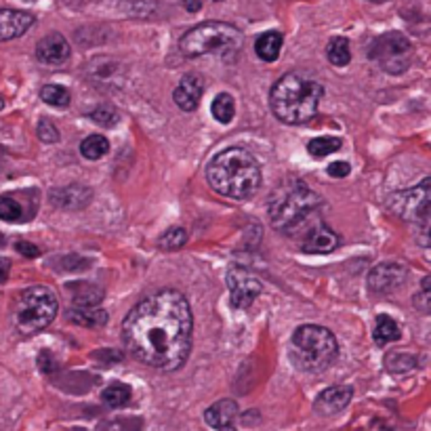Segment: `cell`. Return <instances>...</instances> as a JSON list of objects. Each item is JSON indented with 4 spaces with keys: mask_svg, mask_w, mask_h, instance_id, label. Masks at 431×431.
<instances>
[{
    "mask_svg": "<svg viewBox=\"0 0 431 431\" xmlns=\"http://www.w3.org/2000/svg\"><path fill=\"white\" fill-rule=\"evenodd\" d=\"M15 248L23 255V257H29V259H34V257H38L40 255V251H38V246L36 244H29V242H17L15 244Z\"/></svg>",
    "mask_w": 431,
    "mask_h": 431,
    "instance_id": "obj_35",
    "label": "cell"
},
{
    "mask_svg": "<svg viewBox=\"0 0 431 431\" xmlns=\"http://www.w3.org/2000/svg\"><path fill=\"white\" fill-rule=\"evenodd\" d=\"M339 356L335 335L316 324H303L293 333L291 360L305 373H324Z\"/></svg>",
    "mask_w": 431,
    "mask_h": 431,
    "instance_id": "obj_6",
    "label": "cell"
},
{
    "mask_svg": "<svg viewBox=\"0 0 431 431\" xmlns=\"http://www.w3.org/2000/svg\"><path fill=\"white\" fill-rule=\"evenodd\" d=\"M40 99L51 107H67L69 105V91L59 84H46L40 88Z\"/></svg>",
    "mask_w": 431,
    "mask_h": 431,
    "instance_id": "obj_25",
    "label": "cell"
},
{
    "mask_svg": "<svg viewBox=\"0 0 431 431\" xmlns=\"http://www.w3.org/2000/svg\"><path fill=\"white\" fill-rule=\"evenodd\" d=\"M242 44H244V36L236 25L225 21H204L181 36L179 51L185 57L219 55L227 61V59H236Z\"/></svg>",
    "mask_w": 431,
    "mask_h": 431,
    "instance_id": "obj_5",
    "label": "cell"
},
{
    "mask_svg": "<svg viewBox=\"0 0 431 431\" xmlns=\"http://www.w3.org/2000/svg\"><path fill=\"white\" fill-rule=\"evenodd\" d=\"M227 289H230V303L236 310H246L251 303L263 293V284L251 272L242 267H232L227 272Z\"/></svg>",
    "mask_w": 431,
    "mask_h": 431,
    "instance_id": "obj_10",
    "label": "cell"
},
{
    "mask_svg": "<svg viewBox=\"0 0 431 431\" xmlns=\"http://www.w3.org/2000/svg\"><path fill=\"white\" fill-rule=\"evenodd\" d=\"M430 282H431L430 278H425V280H423V284H421V291H419V293L415 295V301H413V303H415V307H417V310H421L423 314H427V312L431 310Z\"/></svg>",
    "mask_w": 431,
    "mask_h": 431,
    "instance_id": "obj_33",
    "label": "cell"
},
{
    "mask_svg": "<svg viewBox=\"0 0 431 431\" xmlns=\"http://www.w3.org/2000/svg\"><path fill=\"white\" fill-rule=\"evenodd\" d=\"M57 297L46 286L25 289L13 307V324L21 335H36L44 331L57 316Z\"/></svg>",
    "mask_w": 431,
    "mask_h": 431,
    "instance_id": "obj_7",
    "label": "cell"
},
{
    "mask_svg": "<svg viewBox=\"0 0 431 431\" xmlns=\"http://www.w3.org/2000/svg\"><path fill=\"white\" fill-rule=\"evenodd\" d=\"M8 274H11V261L6 257H0V284L8 280Z\"/></svg>",
    "mask_w": 431,
    "mask_h": 431,
    "instance_id": "obj_36",
    "label": "cell"
},
{
    "mask_svg": "<svg viewBox=\"0 0 431 431\" xmlns=\"http://www.w3.org/2000/svg\"><path fill=\"white\" fill-rule=\"evenodd\" d=\"M324 88L318 80L299 72H289L272 86L270 105L280 122L299 126L316 116Z\"/></svg>",
    "mask_w": 431,
    "mask_h": 431,
    "instance_id": "obj_3",
    "label": "cell"
},
{
    "mask_svg": "<svg viewBox=\"0 0 431 431\" xmlns=\"http://www.w3.org/2000/svg\"><path fill=\"white\" fill-rule=\"evenodd\" d=\"M110 152V141L103 135H88L82 143H80V154L86 160H99Z\"/></svg>",
    "mask_w": 431,
    "mask_h": 431,
    "instance_id": "obj_24",
    "label": "cell"
},
{
    "mask_svg": "<svg viewBox=\"0 0 431 431\" xmlns=\"http://www.w3.org/2000/svg\"><path fill=\"white\" fill-rule=\"evenodd\" d=\"M343 145V141L339 137H316L307 143V152L314 156V158H324V156H331L335 152H339Z\"/></svg>",
    "mask_w": 431,
    "mask_h": 431,
    "instance_id": "obj_26",
    "label": "cell"
},
{
    "mask_svg": "<svg viewBox=\"0 0 431 431\" xmlns=\"http://www.w3.org/2000/svg\"><path fill=\"white\" fill-rule=\"evenodd\" d=\"M34 15L17 8H0V42L23 36L34 25Z\"/></svg>",
    "mask_w": 431,
    "mask_h": 431,
    "instance_id": "obj_15",
    "label": "cell"
},
{
    "mask_svg": "<svg viewBox=\"0 0 431 431\" xmlns=\"http://www.w3.org/2000/svg\"><path fill=\"white\" fill-rule=\"evenodd\" d=\"M69 320L86 326V329H99L107 322V314L99 307H78V310H69L67 312Z\"/></svg>",
    "mask_w": 431,
    "mask_h": 431,
    "instance_id": "obj_20",
    "label": "cell"
},
{
    "mask_svg": "<svg viewBox=\"0 0 431 431\" xmlns=\"http://www.w3.org/2000/svg\"><path fill=\"white\" fill-rule=\"evenodd\" d=\"M236 419H238V404L234 400H219L204 413L206 425L215 431H238Z\"/></svg>",
    "mask_w": 431,
    "mask_h": 431,
    "instance_id": "obj_17",
    "label": "cell"
},
{
    "mask_svg": "<svg viewBox=\"0 0 431 431\" xmlns=\"http://www.w3.org/2000/svg\"><path fill=\"white\" fill-rule=\"evenodd\" d=\"M326 173H329L331 177L343 179V177H347V175L352 173V166H350L347 162H333V164L326 168Z\"/></svg>",
    "mask_w": 431,
    "mask_h": 431,
    "instance_id": "obj_34",
    "label": "cell"
},
{
    "mask_svg": "<svg viewBox=\"0 0 431 431\" xmlns=\"http://www.w3.org/2000/svg\"><path fill=\"white\" fill-rule=\"evenodd\" d=\"M375 343L379 345V347H383V345H387V343H392V341H398L400 339V326H398V322L394 320V318H390V316H379L377 318V326H375Z\"/></svg>",
    "mask_w": 431,
    "mask_h": 431,
    "instance_id": "obj_21",
    "label": "cell"
},
{
    "mask_svg": "<svg viewBox=\"0 0 431 431\" xmlns=\"http://www.w3.org/2000/svg\"><path fill=\"white\" fill-rule=\"evenodd\" d=\"M76 303L80 307H95L101 301V291H97L93 284L88 282H78L76 284V295H74Z\"/></svg>",
    "mask_w": 431,
    "mask_h": 431,
    "instance_id": "obj_28",
    "label": "cell"
},
{
    "mask_svg": "<svg viewBox=\"0 0 431 431\" xmlns=\"http://www.w3.org/2000/svg\"><path fill=\"white\" fill-rule=\"evenodd\" d=\"M187 242V232L183 227H168L162 238L158 240V244L164 248V251H177L181 248L183 244Z\"/></svg>",
    "mask_w": 431,
    "mask_h": 431,
    "instance_id": "obj_30",
    "label": "cell"
},
{
    "mask_svg": "<svg viewBox=\"0 0 431 431\" xmlns=\"http://www.w3.org/2000/svg\"><path fill=\"white\" fill-rule=\"evenodd\" d=\"M0 107H2V101H0Z\"/></svg>",
    "mask_w": 431,
    "mask_h": 431,
    "instance_id": "obj_39",
    "label": "cell"
},
{
    "mask_svg": "<svg viewBox=\"0 0 431 431\" xmlns=\"http://www.w3.org/2000/svg\"><path fill=\"white\" fill-rule=\"evenodd\" d=\"M183 4H185V8H187L190 13H196V11H200V6H202L200 0H183Z\"/></svg>",
    "mask_w": 431,
    "mask_h": 431,
    "instance_id": "obj_37",
    "label": "cell"
},
{
    "mask_svg": "<svg viewBox=\"0 0 431 431\" xmlns=\"http://www.w3.org/2000/svg\"><path fill=\"white\" fill-rule=\"evenodd\" d=\"M282 44H284V38L280 32H265L261 34L257 40H255V53L259 59L272 63L280 57V51H282Z\"/></svg>",
    "mask_w": 431,
    "mask_h": 431,
    "instance_id": "obj_19",
    "label": "cell"
},
{
    "mask_svg": "<svg viewBox=\"0 0 431 431\" xmlns=\"http://www.w3.org/2000/svg\"><path fill=\"white\" fill-rule=\"evenodd\" d=\"M354 398V390L350 385H335V387H329L324 390L316 402H314V411L322 417H333L341 411L347 409V404L352 402Z\"/></svg>",
    "mask_w": 431,
    "mask_h": 431,
    "instance_id": "obj_14",
    "label": "cell"
},
{
    "mask_svg": "<svg viewBox=\"0 0 431 431\" xmlns=\"http://www.w3.org/2000/svg\"><path fill=\"white\" fill-rule=\"evenodd\" d=\"M430 196L431 179H423L417 187L390 196L387 204L398 217L406 221L423 223V227L427 230L430 227Z\"/></svg>",
    "mask_w": 431,
    "mask_h": 431,
    "instance_id": "obj_9",
    "label": "cell"
},
{
    "mask_svg": "<svg viewBox=\"0 0 431 431\" xmlns=\"http://www.w3.org/2000/svg\"><path fill=\"white\" fill-rule=\"evenodd\" d=\"M69 55H72L69 42L57 32L46 34L36 44V59L44 65H61L69 59Z\"/></svg>",
    "mask_w": 431,
    "mask_h": 431,
    "instance_id": "obj_12",
    "label": "cell"
},
{
    "mask_svg": "<svg viewBox=\"0 0 431 431\" xmlns=\"http://www.w3.org/2000/svg\"><path fill=\"white\" fill-rule=\"evenodd\" d=\"M101 400L110 406V409H120L131 400V387L124 383H112L103 390Z\"/></svg>",
    "mask_w": 431,
    "mask_h": 431,
    "instance_id": "obj_27",
    "label": "cell"
},
{
    "mask_svg": "<svg viewBox=\"0 0 431 431\" xmlns=\"http://www.w3.org/2000/svg\"><path fill=\"white\" fill-rule=\"evenodd\" d=\"M202 95H204V78L196 72L185 74L177 84V88L173 91V99L183 112H194L200 105Z\"/></svg>",
    "mask_w": 431,
    "mask_h": 431,
    "instance_id": "obj_13",
    "label": "cell"
},
{
    "mask_svg": "<svg viewBox=\"0 0 431 431\" xmlns=\"http://www.w3.org/2000/svg\"><path fill=\"white\" fill-rule=\"evenodd\" d=\"M339 242H341L339 236L331 227H326L324 223H318L303 238L301 251L307 253V255H329V253H333L339 246Z\"/></svg>",
    "mask_w": 431,
    "mask_h": 431,
    "instance_id": "obj_16",
    "label": "cell"
},
{
    "mask_svg": "<svg viewBox=\"0 0 431 431\" xmlns=\"http://www.w3.org/2000/svg\"><path fill=\"white\" fill-rule=\"evenodd\" d=\"M206 181L219 196L230 200H248L261 187V166L251 152L242 147H227L208 162Z\"/></svg>",
    "mask_w": 431,
    "mask_h": 431,
    "instance_id": "obj_2",
    "label": "cell"
},
{
    "mask_svg": "<svg viewBox=\"0 0 431 431\" xmlns=\"http://www.w3.org/2000/svg\"><path fill=\"white\" fill-rule=\"evenodd\" d=\"M0 219L2 221H11V223L25 221L23 206L15 198H11V196H0Z\"/></svg>",
    "mask_w": 431,
    "mask_h": 431,
    "instance_id": "obj_29",
    "label": "cell"
},
{
    "mask_svg": "<svg viewBox=\"0 0 431 431\" xmlns=\"http://www.w3.org/2000/svg\"><path fill=\"white\" fill-rule=\"evenodd\" d=\"M88 200H91V190L78 183L51 192V202L61 208H82L88 204Z\"/></svg>",
    "mask_w": 431,
    "mask_h": 431,
    "instance_id": "obj_18",
    "label": "cell"
},
{
    "mask_svg": "<svg viewBox=\"0 0 431 431\" xmlns=\"http://www.w3.org/2000/svg\"><path fill=\"white\" fill-rule=\"evenodd\" d=\"M194 318L183 293L164 289L139 301L122 322L128 354L152 369L179 371L192 352Z\"/></svg>",
    "mask_w": 431,
    "mask_h": 431,
    "instance_id": "obj_1",
    "label": "cell"
},
{
    "mask_svg": "<svg viewBox=\"0 0 431 431\" xmlns=\"http://www.w3.org/2000/svg\"><path fill=\"white\" fill-rule=\"evenodd\" d=\"M371 2H385V0H371Z\"/></svg>",
    "mask_w": 431,
    "mask_h": 431,
    "instance_id": "obj_38",
    "label": "cell"
},
{
    "mask_svg": "<svg viewBox=\"0 0 431 431\" xmlns=\"http://www.w3.org/2000/svg\"><path fill=\"white\" fill-rule=\"evenodd\" d=\"M88 116H91V120H93L95 124H99V126H103V128H110V126H114V124L118 122V114H116L112 107H97V110H93Z\"/></svg>",
    "mask_w": 431,
    "mask_h": 431,
    "instance_id": "obj_31",
    "label": "cell"
},
{
    "mask_svg": "<svg viewBox=\"0 0 431 431\" xmlns=\"http://www.w3.org/2000/svg\"><path fill=\"white\" fill-rule=\"evenodd\" d=\"M36 133H38V139L44 141V143H55V141H59V131H57V126H55L51 120H46V118L38 122Z\"/></svg>",
    "mask_w": 431,
    "mask_h": 431,
    "instance_id": "obj_32",
    "label": "cell"
},
{
    "mask_svg": "<svg viewBox=\"0 0 431 431\" xmlns=\"http://www.w3.org/2000/svg\"><path fill=\"white\" fill-rule=\"evenodd\" d=\"M322 204L320 196L310 190L303 181H286L270 198V221L272 227L284 234L295 232L307 221V217Z\"/></svg>",
    "mask_w": 431,
    "mask_h": 431,
    "instance_id": "obj_4",
    "label": "cell"
},
{
    "mask_svg": "<svg viewBox=\"0 0 431 431\" xmlns=\"http://www.w3.org/2000/svg\"><path fill=\"white\" fill-rule=\"evenodd\" d=\"M406 267L400 263H381L377 267L371 270L369 274V289L375 295H392L394 291H398L404 282H406Z\"/></svg>",
    "mask_w": 431,
    "mask_h": 431,
    "instance_id": "obj_11",
    "label": "cell"
},
{
    "mask_svg": "<svg viewBox=\"0 0 431 431\" xmlns=\"http://www.w3.org/2000/svg\"><path fill=\"white\" fill-rule=\"evenodd\" d=\"M326 57L333 65L337 67H345L352 61V48H350V40L343 36H337L329 42L326 46Z\"/></svg>",
    "mask_w": 431,
    "mask_h": 431,
    "instance_id": "obj_22",
    "label": "cell"
},
{
    "mask_svg": "<svg viewBox=\"0 0 431 431\" xmlns=\"http://www.w3.org/2000/svg\"><path fill=\"white\" fill-rule=\"evenodd\" d=\"M211 112H213V118L221 124H230L236 116V103H234V97L230 93H219L215 99H213V105H211Z\"/></svg>",
    "mask_w": 431,
    "mask_h": 431,
    "instance_id": "obj_23",
    "label": "cell"
},
{
    "mask_svg": "<svg viewBox=\"0 0 431 431\" xmlns=\"http://www.w3.org/2000/svg\"><path fill=\"white\" fill-rule=\"evenodd\" d=\"M371 59L390 74H402L413 61V44L400 32H387L379 36L371 46Z\"/></svg>",
    "mask_w": 431,
    "mask_h": 431,
    "instance_id": "obj_8",
    "label": "cell"
}]
</instances>
